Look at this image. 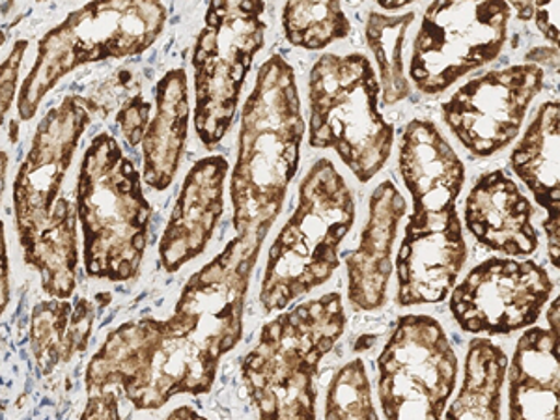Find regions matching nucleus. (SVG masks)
<instances>
[{
  "instance_id": "1",
  "label": "nucleus",
  "mask_w": 560,
  "mask_h": 420,
  "mask_svg": "<svg viewBox=\"0 0 560 420\" xmlns=\"http://www.w3.org/2000/svg\"><path fill=\"white\" fill-rule=\"evenodd\" d=\"M260 247L234 237L187 280L168 319L128 322L108 335L89 372V390L120 385L137 409H160L176 395H205L224 353L243 335V305Z\"/></svg>"
},
{
  "instance_id": "2",
  "label": "nucleus",
  "mask_w": 560,
  "mask_h": 420,
  "mask_svg": "<svg viewBox=\"0 0 560 420\" xmlns=\"http://www.w3.org/2000/svg\"><path fill=\"white\" fill-rule=\"evenodd\" d=\"M401 178L413 197L406 236L396 256L401 306L441 303L456 284L465 258L456 211L465 166L433 121H409L400 139Z\"/></svg>"
},
{
  "instance_id": "3",
  "label": "nucleus",
  "mask_w": 560,
  "mask_h": 420,
  "mask_svg": "<svg viewBox=\"0 0 560 420\" xmlns=\"http://www.w3.org/2000/svg\"><path fill=\"white\" fill-rule=\"evenodd\" d=\"M305 121L295 73L287 58L261 65L243 105L237 161L230 182L234 226L242 242L260 245L279 217L300 166Z\"/></svg>"
},
{
  "instance_id": "4",
  "label": "nucleus",
  "mask_w": 560,
  "mask_h": 420,
  "mask_svg": "<svg viewBox=\"0 0 560 420\" xmlns=\"http://www.w3.org/2000/svg\"><path fill=\"white\" fill-rule=\"evenodd\" d=\"M86 126L89 105L81 97H66L52 108L13 189L25 260L38 269L45 290L57 300H68L77 282V211L58 191Z\"/></svg>"
},
{
  "instance_id": "5",
  "label": "nucleus",
  "mask_w": 560,
  "mask_h": 420,
  "mask_svg": "<svg viewBox=\"0 0 560 420\" xmlns=\"http://www.w3.org/2000/svg\"><path fill=\"white\" fill-rule=\"evenodd\" d=\"M340 293H325L261 327L242 376L258 420H316L318 369L345 335Z\"/></svg>"
},
{
  "instance_id": "6",
  "label": "nucleus",
  "mask_w": 560,
  "mask_h": 420,
  "mask_svg": "<svg viewBox=\"0 0 560 420\" xmlns=\"http://www.w3.org/2000/svg\"><path fill=\"white\" fill-rule=\"evenodd\" d=\"M355 223L350 187L329 160H319L301 182L300 205L269 248L260 301L266 313L331 279L340 266L338 247Z\"/></svg>"
},
{
  "instance_id": "7",
  "label": "nucleus",
  "mask_w": 560,
  "mask_h": 420,
  "mask_svg": "<svg viewBox=\"0 0 560 420\" xmlns=\"http://www.w3.org/2000/svg\"><path fill=\"white\" fill-rule=\"evenodd\" d=\"M77 215L83 223L86 273L113 282L133 279L147 248L152 208L133 163L108 135H97L84 155Z\"/></svg>"
},
{
  "instance_id": "8",
  "label": "nucleus",
  "mask_w": 560,
  "mask_h": 420,
  "mask_svg": "<svg viewBox=\"0 0 560 420\" xmlns=\"http://www.w3.org/2000/svg\"><path fill=\"white\" fill-rule=\"evenodd\" d=\"M380 81L363 52L319 58L308 79V144L331 148L361 184L382 171L395 128L380 113Z\"/></svg>"
},
{
  "instance_id": "9",
  "label": "nucleus",
  "mask_w": 560,
  "mask_h": 420,
  "mask_svg": "<svg viewBox=\"0 0 560 420\" xmlns=\"http://www.w3.org/2000/svg\"><path fill=\"white\" fill-rule=\"evenodd\" d=\"M266 2H211L198 34L195 68V128L206 147H215L237 113L243 83L268 31Z\"/></svg>"
},
{
  "instance_id": "10",
  "label": "nucleus",
  "mask_w": 560,
  "mask_h": 420,
  "mask_svg": "<svg viewBox=\"0 0 560 420\" xmlns=\"http://www.w3.org/2000/svg\"><path fill=\"white\" fill-rule=\"evenodd\" d=\"M160 2L90 4L70 15L39 47L38 65L20 97L21 118H31L39 100L66 71L75 66L137 55L148 49L165 26Z\"/></svg>"
},
{
  "instance_id": "11",
  "label": "nucleus",
  "mask_w": 560,
  "mask_h": 420,
  "mask_svg": "<svg viewBox=\"0 0 560 420\" xmlns=\"http://www.w3.org/2000/svg\"><path fill=\"white\" fill-rule=\"evenodd\" d=\"M387 420H441L458 377V359L438 319L408 314L377 359Z\"/></svg>"
},
{
  "instance_id": "12",
  "label": "nucleus",
  "mask_w": 560,
  "mask_h": 420,
  "mask_svg": "<svg viewBox=\"0 0 560 420\" xmlns=\"http://www.w3.org/2000/svg\"><path fill=\"white\" fill-rule=\"evenodd\" d=\"M506 2H433L415 39L409 77L422 94H441L459 77L499 57L506 42Z\"/></svg>"
},
{
  "instance_id": "13",
  "label": "nucleus",
  "mask_w": 560,
  "mask_h": 420,
  "mask_svg": "<svg viewBox=\"0 0 560 420\" xmlns=\"http://www.w3.org/2000/svg\"><path fill=\"white\" fill-rule=\"evenodd\" d=\"M553 288L536 261L490 258L454 288L451 313L464 331L510 335L536 324Z\"/></svg>"
},
{
  "instance_id": "14",
  "label": "nucleus",
  "mask_w": 560,
  "mask_h": 420,
  "mask_svg": "<svg viewBox=\"0 0 560 420\" xmlns=\"http://www.w3.org/2000/svg\"><path fill=\"white\" fill-rule=\"evenodd\" d=\"M541 86L544 70L538 65L488 71L443 105L446 126L472 155H493L516 139Z\"/></svg>"
},
{
  "instance_id": "15",
  "label": "nucleus",
  "mask_w": 560,
  "mask_h": 420,
  "mask_svg": "<svg viewBox=\"0 0 560 420\" xmlns=\"http://www.w3.org/2000/svg\"><path fill=\"white\" fill-rule=\"evenodd\" d=\"M226 173L229 161L211 155L198 161L187 174L160 245L161 264L168 273L184 268L208 247L223 215Z\"/></svg>"
},
{
  "instance_id": "16",
  "label": "nucleus",
  "mask_w": 560,
  "mask_h": 420,
  "mask_svg": "<svg viewBox=\"0 0 560 420\" xmlns=\"http://www.w3.org/2000/svg\"><path fill=\"white\" fill-rule=\"evenodd\" d=\"M408 205L393 182H383L370 197L369 223L355 253L346 258L348 300L355 311H377L387 301L393 273V245Z\"/></svg>"
},
{
  "instance_id": "17",
  "label": "nucleus",
  "mask_w": 560,
  "mask_h": 420,
  "mask_svg": "<svg viewBox=\"0 0 560 420\" xmlns=\"http://www.w3.org/2000/svg\"><path fill=\"white\" fill-rule=\"evenodd\" d=\"M530 219L533 206L503 171L485 174L465 202V226L485 247L504 255L527 256L538 248Z\"/></svg>"
},
{
  "instance_id": "18",
  "label": "nucleus",
  "mask_w": 560,
  "mask_h": 420,
  "mask_svg": "<svg viewBox=\"0 0 560 420\" xmlns=\"http://www.w3.org/2000/svg\"><path fill=\"white\" fill-rule=\"evenodd\" d=\"M559 331L533 327L509 369V420H559Z\"/></svg>"
},
{
  "instance_id": "19",
  "label": "nucleus",
  "mask_w": 560,
  "mask_h": 420,
  "mask_svg": "<svg viewBox=\"0 0 560 420\" xmlns=\"http://www.w3.org/2000/svg\"><path fill=\"white\" fill-rule=\"evenodd\" d=\"M559 115V102L544 103L510 155L512 171L535 195L536 202L548 211V219L544 224L548 232L549 256L555 268H559L560 242Z\"/></svg>"
},
{
  "instance_id": "20",
  "label": "nucleus",
  "mask_w": 560,
  "mask_h": 420,
  "mask_svg": "<svg viewBox=\"0 0 560 420\" xmlns=\"http://www.w3.org/2000/svg\"><path fill=\"white\" fill-rule=\"evenodd\" d=\"M155 96L158 115L144 133V182L155 191H163L173 184L187 139L189 102L185 71H168L158 84Z\"/></svg>"
},
{
  "instance_id": "21",
  "label": "nucleus",
  "mask_w": 560,
  "mask_h": 420,
  "mask_svg": "<svg viewBox=\"0 0 560 420\" xmlns=\"http://www.w3.org/2000/svg\"><path fill=\"white\" fill-rule=\"evenodd\" d=\"M509 357L488 338H475L465 359L464 385L445 420H501Z\"/></svg>"
},
{
  "instance_id": "22",
  "label": "nucleus",
  "mask_w": 560,
  "mask_h": 420,
  "mask_svg": "<svg viewBox=\"0 0 560 420\" xmlns=\"http://www.w3.org/2000/svg\"><path fill=\"white\" fill-rule=\"evenodd\" d=\"M94 308L89 301L44 303L34 311L33 350L45 374L83 351L92 332Z\"/></svg>"
},
{
  "instance_id": "23",
  "label": "nucleus",
  "mask_w": 560,
  "mask_h": 420,
  "mask_svg": "<svg viewBox=\"0 0 560 420\" xmlns=\"http://www.w3.org/2000/svg\"><path fill=\"white\" fill-rule=\"evenodd\" d=\"M415 21V13L406 15H383L372 12L366 23V39L374 51L380 68V89L383 92V105H395L409 96L408 77L404 73V44L406 34Z\"/></svg>"
},
{
  "instance_id": "24",
  "label": "nucleus",
  "mask_w": 560,
  "mask_h": 420,
  "mask_svg": "<svg viewBox=\"0 0 560 420\" xmlns=\"http://www.w3.org/2000/svg\"><path fill=\"white\" fill-rule=\"evenodd\" d=\"M288 42L318 51L351 33L350 20L340 2H288L282 10Z\"/></svg>"
},
{
  "instance_id": "25",
  "label": "nucleus",
  "mask_w": 560,
  "mask_h": 420,
  "mask_svg": "<svg viewBox=\"0 0 560 420\" xmlns=\"http://www.w3.org/2000/svg\"><path fill=\"white\" fill-rule=\"evenodd\" d=\"M325 420H380L361 359L345 364L332 377L327 388Z\"/></svg>"
},
{
  "instance_id": "26",
  "label": "nucleus",
  "mask_w": 560,
  "mask_h": 420,
  "mask_svg": "<svg viewBox=\"0 0 560 420\" xmlns=\"http://www.w3.org/2000/svg\"><path fill=\"white\" fill-rule=\"evenodd\" d=\"M148 118H150V103L144 102L140 96L131 97L128 105L118 115L121 133L128 139L129 144L137 147L140 140L144 139V133H147L148 129Z\"/></svg>"
},
{
  "instance_id": "27",
  "label": "nucleus",
  "mask_w": 560,
  "mask_h": 420,
  "mask_svg": "<svg viewBox=\"0 0 560 420\" xmlns=\"http://www.w3.org/2000/svg\"><path fill=\"white\" fill-rule=\"evenodd\" d=\"M81 420H121L116 393H97L90 398Z\"/></svg>"
},
{
  "instance_id": "28",
  "label": "nucleus",
  "mask_w": 560,
  "mask_h": 420,
  "mask_svg": "<svg viewBox=\"0 0 560 420\" xmlns=\"http://www.w3.org/2000/svg\"><path fill=\"white\" fill-rule=\"evenodd\" d=\"M559 2H544V4H535L536 25L549 42H553L555 49L559 45Z\"/></svg>"
},
{
  "instance_id": "29",
  "label": "nucleus",
  "mask_w": 560,
  "mask_h": 420,
  "mask_svg": "<svg viewBox=\"0 0 560 420\" xmlns=\"http://www.w3.org/2000/svg\"><path fill=\"white\" fill-rule=\"evenodd\" d=\"M8 300H10V288H8L7 245H4V229L0 223V314L7 308Z\"/></svg>"
},
{
  "instance_id": "30",
  "label": "nucleus",
  "mask_w": 560,
  "mask_h": 420,
  "mask_svg": "<svg viewBox=\"0 0 560 420\" xmlns=\"http://www.w3.org/2000/svg\"><path fill=\"white\" fill-rule=\"evenodd\" d=\"M165 420H208L205 417H200V415L195 411V409L184 408L174 409L173 413L168 415Z\"/></svg>"
},
{
  "instance_id": "31",
  "label": "nucleus",
  "mask_w": 560,
  "mask_h": 420,
  "mask_svg": "<svg viewBox=\"0 0 560 420\" xmlns=\"http://www.w3.org/2000/svg\"><path fill=\"white\" fill-rule=\"evenodd\" d=\"M512 7L516 8L517 15H520V20L527 21L533 18V13H535V4L533 2H514Z\"/></svg>"
},
{
  "instance_id": "32",
  "label": "nucleus",
  "mask_w": 560,
  "mask_h": 420,
  "mask_svg": "<svg viewBox=\"0 0 560 420\" xmlns=\"http://www.w3.org/2000/svg\"><path fill=\"white\" fill-rule=\"evenodd\" d=\"M411 4V0H404V2H385V0H380V7L385 8V10H396V8H404Z\"/></svg>"
},
{
  "instance_id": "33",
  "label": "nucleus",
  "mask_w": 560,
  "mask_h": 420,
  "mask_svg": "<svg viewBox=\"0 0 560 420\" xmlns=\"http://www.w3.org/2000/svg\"><path fill=\"white\" fill-rule=\"evenodd\" d=\"M4 163H7V160H4V155L0 153V192H2V173H4Z\"/></svg>"
}]
</instances>
